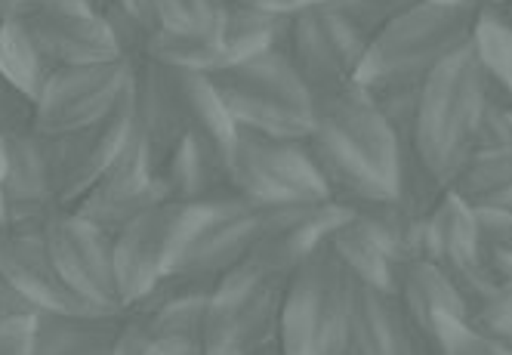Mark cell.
<instances>
[{"instance_id": "6da1fadb", "label": "cell", "mask_w": 512, "mask_h": 355, "mask_svg": "<svg viewBox=\"0 0 512 355\" xmlns=\"http://www.w3.org/2000/svg\"><path fill=\"white\" fill-rule=\"evenodd\" d=\"M491 84L469 44L438 62L420 81L411 149L432 180L448 189L454 173L472 155V136Z\"/></svg>"}, {"instance_id": "7a4b0ae2", "label": "cell", "mask_w": 512, "mask_h": 355, "mask_svg": "<svg viewBox=\"0 0 512 355\" xmlns=\"http://www.w3.org/2000/svg\"><path fill=\"white\" fill-rule=\"evenodd\" d=\"M479 4H411L368 41L355 84H420L451 53L469 44Z\"/></svg>"}, {"instance_id": "3957f363", "label": "cell", "mask_w": 512, "mask_h": 355, "mask_svg": "<svg viewBox=\"0 0 512 355\" xmlns=\"http://www.w3.org/2000/svg\"><path fill=\"white\" fill-rule=\"evenodd\" d=\"M349 275L327 241L287 275L275 355H346Z\"/></svg>"}, {"instance_id": "277c9868", "label": "cell", "mask_w": 512, "mask_h": 355, "mask_svg": "<svg viewBox=\"0 0 512 355\" xmlns=\"http://www.w3.org/2000/svg\"><path fill=\"white\" fill-rule=\"evenodd\" d=\"M287 275L272 272L260 260L223 272L207 294L201 343L207 355H266L275 349L278 309Z\"/></svg>"}, {"instance_id": "5b68a950", "label": "cell", "mask_w": 512, "mask_h": 355, "mask_svg": "<svg viewBox=\"0 0 512 355\" xmlns=\"http://www.w3.org/2000/svg\"><path fill=\"white\" fill-rule=\"evenodd\" d=\"M315 102V130L306 136L321 149L343 158L364 176H371L389 195L398 198L401 161L408 139H401L386 121L374 96L361 84L349 81L334 93H324Z\"/></svg>"}, {"instance_id": "8992f818", "label": "cell", "mask_w": 512, "mask_h": 355, "mask_svg": "<svg viewBox=\"0 0 512 355\" xmlns=\"http://www.w3.org/2000/svg\"><path fill=\"white\" fill-rule=\"evenodd\" d=\"M229 186L235 195L266 207L331 201L306 139H275L241 127L229 155Z\"/></svg>"}, {"instance_id": "52a82bcc", "label": "cell", "mask_w": 512, "mask_h": 355, "mask_svg": "<svg viewBox=\"0 0 512 355\" xmlns=\"http://www.w3.org/2000/svg\"><path fill=\"white\" fill-rule=\"evenodd\" d=\"M201 210L204 201H161L139 213L133 223H127L115 235V278L124 309L142 300L158 281H164L173 272L182 247L189 244L201 220Z\"/></svg>"}, {"instance_id": "ba28073f", "label": "cell", "mask_w": 512, "mask_h": 355, "mask_svg": "<svg viewBox=\"0 0 512 355\" xmlns=\"http://www.w3.org/2000/svg\"><path fill=\"white\" fill-rule=\"evenodd\" d=\"M287 207L290 204H281V207L253 204L241 195L204 201L201 220L189 244L182 247V254L170 275L213 284L223 272L253 257V251L278 226L281 213Z\"/></svg>"}, {"instance_id": "9c48e42d", "label": "cell", "mask_w": 512, "mask_h": 355, "mask_svg": "<svg viewBox=\"0 0 512 355\" xmlns=\"http://www.w3.org/2000/svg\"><path fill=\"white\" fill-rule=\"evenodd\" d=\"M133 84V62H90L53 68L31 102V130L59 139L105 118Z\"/></svg>"}, {"instance_id": "30bf717a", "label": "cell", "mask_w": 512, "mask_h": 355, "mask_svg": "<svg viewBox=\"0 0 512 355\" xmlns=\"http://www.w3.org/2000/svg\"><path fill=\"white\" fill-rule=\"evenodd\" d=\"M368 41V34L355 28L343 13H337L327 0H318V4L290 16L284 53L300 71L312 99H318L355 81Z\"/></svg>"}, {"instance_id": "8fae6325", "label": "cell", "mask_w": 512, "mask_h": 355, "mask_svg": "<svg viewBox=\"0 0 512 355\" xmlns=\"http://www.w3.org/2000/svg\"><path fill=\"white\" fill-rule=\"evenodd\" d=\"M44 238L50 260L71 294L99 315H124L112 235L84 220L81 213L62 210L50 220Z\"/></svg>"}, {"instance_id": "7c38bea8", "label": "cell", "mask_w": 512, "mask_h": 355, "mask_svg": "<svg viewBox=\"0 0 512 355\" xmlns=\"http://www.w3.org/2000/svg\"><path fill=\"white\" fill-rule=\"evenodd\" d=\"M4 180L0 204L10 232H47L50 220L62 213L56 195L53 139L22 127L4 136Z\"/></svg>"}, {"instance_id": "4fadbf2b", "label": "cell", "mask_w": 512, "mask_h": 355, "mask_svg": "<svg viewBox=\"0 0 512 355\" xmlns=\"http://www.w3.org/2000/svg\"><path fill=\"white\" fill-rule=\"evenodd\" d=\"M19 25L28 31L50 68L121 59L102 13L84 0H38Z\"/></svg>"}, {"instance_id": "5bb4252c", "label": "cell", "mask_w": 512, "mask_h": 355, "mask_svg": "<svg viewBox=\"0 0 512 355\" xmlns=\"http://www.w3.org/2000/svg\"><path fill=\"white\" fill-rule=\"evenodd\" d=\"M423 257L442 266L457 281V288L466 294L469 306L497 281L482 257L475 210L451 189L438 195V201L423 217Z\"/></svg>"}, {"instance_id": "9a60e30c", "label": "cell", "mask_w": 512, "mask_h": 355, "mask_svg": "<svg viewBox=\"0 0 512 355\" xmlns=\"http://www.w3.org/2000/svg\"><path fill=\"white\" fill-rule=\"evenodd\" d=\"M133 118V84L124 99L96 124L53 139V164H56V195L62 210L75 207L105 173L108 161L115 158L121 139Z\"/></svg>"}, {"instance_id": "2e32d148", "label": "cell", "mask_w": 512, "mask_h": 355, "mask_svg": "<svg viewBox=\"0 0 512 355\" xmlns=\"http://www.w3.org/2000/svg\"><path fill=\"white\" fill-rule=\"evenodd\" d=\"M346 355H429V346L392 291L349 278Z\"/></svg>"}, {"instance_id": "e0dca14e", "label": "cell", "mask_w": 512, "mask_h": 355, "mask_svg": "<svg viewBox=\"0 0 512 355\" xmlns=\"http://www.w3.org/2000/svg\"><path fill=\"white\" fill-rule=\"evenodd\" d=\"M0 278L38 312H68V315H99L87 309L59 278L44 232H0Z\"/></svg>"}, {"instance_id": "ac0fdd59", "label": "cell", "mask_w": 512, "mask_h": 355, "mask_svg": "<svg viewBox=\"0 0 512 355\" xmlns=\"http://www.w3.org/2000/svg\"><path fill=\"white\" fill-rule=\"evenodd\" d=\"M133 127L145 139L149 164L158 180L164 161L186 139V124H182V112L173 93L170 68L152 59L133 62Z\"/></svg>"}, {"instance_id": "d6986e66", "label": "cell", "mask_w": 512, "mask_h": 355, "mask_svg": "<svg viewBox=\"0 0 512 355\" xmlns=\"http://www.w3.org/2000/svg\"><path fill=\"white\" fill-rule=\"evenodd\" d=\"M173 93L186 124V136H192L204 155L229 173V155L235 142V121L229 118L226 105L219 102L207 75H192V71H173Z\"/></svg>"}, {"instance_id": "ffe728a7", "label": "cell", "mask_w": 512, "mask_h": 355, "mask_svg": "<svg viewBox=\"0 0 512 355\" xmlns=\"http://www.w3.org/2000/svg\"><path fill=\"white\" fill-rule=\"evenodd\" d=\"M395 297H398L401 309H405V315L411 318L414 331L423 340H429L432 318L438 312L469 318V300L457 288V281L442 266H435L426 257H417V260H408L398 266Z\"/></svg>"}, {"instance_id": "44dd1931", "label": "cell", "mask_w": 512, "mask_h": 355, "mask_svg": "<svg viewBox=\"0 0 512 355\" xmlns=\"http://www.w3.org/2000/svg\"><path fill=\"white\" fill-rule=\"evenodd\" d=\"M158 180L167 192V201H179V204H201V201L235 195L229 186V173L219 164H213L192 136H186L173 149V155L164 161L158 173Z\"/></svg>"}, {"instance_id": "7402d4cb", "label": "cell", "mask_w": 512, "mask_h": 355, "mask_svg": "<svg viewBox=\"0 0 512 355\" xmlns=\"http://www.w3.org/2000/svg\"><path fill=\"white\" fill-rule=\"evenodd\" d=\"M327 247L334 251V257L340 260V266L346 269L349 278L371 284V288L380 291H392L398 284V263L383 251L380 241L371 235V229L364 226L355 213H349V220H343L331 238H327Z\"/></svg>"}, {"instance_id": "603a6c76", "label": "cell", "mask_w": 512, "mask_h": 355, "mask_svg": "<svg viewBox=\"0 0 512 355\" xmlns=\"http://www.w3.org/2000/svg\"><path fill=\"white\" fill-rule=\"evenodd\" d=\"M448 189L469 207L512 210V146L472 152Z\"/></svg>"}, {"instance_id": "cb8c5ba5", "label": "cell", "mask_w": 512, "mask_h": 355, "mask_svg": "<svg viewBox=\"0 0 512 355\" xmlns=\"http://www.w3.org/2000/svg\"><path fill=\"white\" fill-rule=\"evenodd\" d=\"M469 50L488 84L512 99V25L500 7L479 4L469 31Z\"/></svg>"}, {"instance_id": "d4e9b609", "label": "cell", "mask_w": 512, "mask_h": 355, "mask_svg": "<svg viewBox=\"0 0 512 355\" xmlns=\"http://www.w3.org/2000/svg\"><path fill=\"white\" fill-rule=\"evenodd\" d=\"M145 59H152L173 71H192V75H216L229 68V53L219 44V34H173L158 28L152 34Z\"/></svg>"}, {"instance_id": "484cf974", "label": "cell", "mask_w": 512, "mask_h": 355, "mask_svg": "<svg viewBox=\"0 0 512 355\" xmlns=\"http://www.w3.org/2000/svg\"><path fill=\"white\" fill-rule=\"evenodd\" d=\"M50 62L41 56L28 38V31L19 22L0 25V81H4L13 93L34 102L41 87L50 78Z\"/></svg>"}, {"instance_id": "4316f807", "label": "cell", "mask_w": 512, "mask_h": 355, "mask_svg": "<svg viewBox=\"0 0 512 355\" xmlns=\"http://www.w3.org/2000/svg\"><path fill=\"white\" fill-rule=\"evenodd\" d=\"M287 22L284 16H269V13H256L247 7L229 4L223 22H219V44L229 53V62H241L253 53H263L272 47H284L287 41Z\"/></svg>"}, {"instance_id": "83f0119b", "label": "cell", "mask_w": 512, "mask_h": 355, "mask_svg": "<svg viewBox=\"0 0 512 355\" xmlns=\"http://www.w3.org/2000/svg\"><path fill=\"white\" fill-rule=\"evenodd\" d=\"M429 355H512V340H494L469 318L438 312L429 328Z\"/></svg>"}, {"instance_id": "f1b7e54d", "label": "cell", "mask_w": 512, "mask_h": 355, "mask_svg": "<svg viewBox=\"0 0 512 355\" xmlns=\"http://www.w3.org/2000/svg\"><path fill=\"white\" fill-rule=\"evenodd\" d=\"M158 28L173 34H216L229 0H155Z\"/></svg>"}, {"instance_id": "f546056e", "label": "cell", "mask_w": 512, "mask_h": 355, "mask_svg": "<svg viewBox=\"0 0 512 355\" xmlns=\"http://www.w3.org/2000/svg\"><path fill=\"white\" fill-rule=\"evenodd\" d=\"M112 355H207L198 337H155L136 318L124 315Z\"/></svg>"}, {"instance_id": "4dcf8cb0", "label": "cell", "mask_w": 512, "mask_h": 355, "mask_svg": "<svg viewBox=\"0 0 512 355\" xmlns=\"http://www.w3.org/2000/svg\"><path fill=\"white\" fill-rule=\"evenodd\" d=\"M469 322L494 340H512V281H494L469 306Z\"/></svg>"}, {"instance_id": "1f68e13d", "label": "cell", "mask_w": 512, "mask_h": 355, "mask_svg": "<svg viewBox=\"0 0 512 355\" xmlns=\"http://www.w3.org/2000/svg\"><path fill=\"white\" fill-rule=\"evenodd\" d=\"M327 4H331L337 13H343L355 28L368 34V38H374L392 16L411 7L414 0H327Z\"/></svg>"}, {"instance_id": "d6a6232c", "label": "cell", "mask_w": 512, "mask_h": 355, "mask_svg": "<svg viewBox=\"0 0 512 355\" xmlns=\"http://www.w3.org/2000/svg\"><path fill=\"white\" fill-rule=\"evenodd\" d=\"M38 315V312H34ZM34 315L0 318V355H31Z\"/></svg>"}, {"instance_id": "836d02e7", "label": "cell", "mask_w": 512, "mask_h": 355, "mask_svg": "<svg viewBox=\"0 0 512 355\" xmlns=\"http://www.w3.org/2000/svg\"><path fill=\"white\" fill-rule=\"evenodd\" d=\"M22 127H31V102L0 81V136H10Z\"/></svg>"}, {"instance_id": "e575fe53", "label": "cell", "mask_w": 512, "mask_h": 355, "mask_svg": "<svg viewBox=\"0 0 512 355\" xmlns=\"http://www.w3.org/2000/svg\"><path fill=\"white\" fill-rule=\"evenodd\" d=\"M235 7H247V10H256V13H269V16H297L300 10L318 4V0H229Z\"/></svg>"}, {"instance_id": "d590c367", "label": "cell", "mask_w": 512, "mask_h": 355, "mask_svg": "<svg viewBox=\"0 0 512 355\" xmlns=\"http://www.w3.org/2000/svg\"><path fill=\"white\" fill-rule=\"evenodd\" d=\"M38 0H0V25L7 22H19Z\"/></svg>"}, {"instance_id": "8d00e7d4", "label": "cell", "mask_w": 512, "mask_h": 355, "mask_svg": "<svg viewBox=\"0 0 512 355\" xmlns=\"http://www.w3.org/2000/svg\"><path fill=\"white\" fill-rule=\"evenodd\" d=\"M414 4H479V0H414Z\"/></svg>"}, {"instance_id": "74e56055", "label": "cell", "mask_w": 512, "mask_h": 355, "mask_svg": "<svg viewBox=\"0 0 512 355\" xmlns=\"http://www.w3.org/2000/svg\"><path fill=\"white\" fill-rule=\"evenodd\" d=\"M4 164H7V158H4V136H0V180H4Z\"/></svg>"}, {"instance_id": "f35d334b", "label": "cell", "mask_w": 512, "mask_h": 355, "mask_svg": "<svg viewBox=\"0 0 512 355\" xmlns=\"http://www.w3.org/2000/svg\"><path fill=\"white\" fill-rule=\"evenodd\" d=\"M506 4H512V0H506ZM503 10V16L509 19V25H512V7H500Z\"/></svg>"}, {"instance_id": "ab89813d", "label": "cell", "mask_w": 512, "mask_h": 355, "mask_svg": "<svg viewBox=\"0 0 512 355\" xmlns=\"http://www.w3.org/2000/svg\"><path fill=\"white\" fill-rule=\"evenodd\" d=\"M84 4H90L93 10H99V4H102V0H84Z\"/></svg>"}, {"instance_id": "60d3db41", "label": "cell", "mask_w": 512, "mask_h": 355, "mask_svg": "<svg viewBox=\"0 0 512 355\" xmlns=\"http://www.w3.org/2000/svg\"><path fill=\"white\" fill-rule=\"evenodd\" d=\"M509 118H512V105H509Z\"/></svg>"}, {"instance_id": "b9f144b4", "label": "cell", "mask_w": 512, "mask_h": 355, "mask_svg": "<svg viewBox=\"0 0 512 355\" xmlns=\"http://www.w3.org/2000/svg\"><path fill=\"white\" fill-rule=\"evenodd\" d=\"M266 355H275V349H272V352H266Z\"/></svg>"}, {"instance_id": "7bdbcfd3", "label": "cell", "mask_w": 512, "mask_h": 355, "mask_svg": "<svg viewBox=\"0 0 512 355\" xmlns=\"http://www.w3.org/2000/svg\"><path fill=\"white\" fill-rule=\"evenodd\" d=\"M503 4H506V0H503Z\"/></svg>"}]
</instances>
